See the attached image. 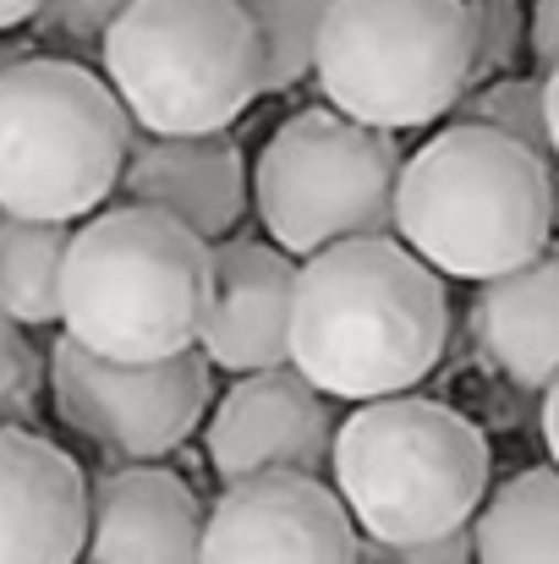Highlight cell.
Masks as SVG:
<instances>
[{
    "instance_id": "cell-1",
    "label": "cell",
    "mask_w": 559,
    "mask_h": 564,
    "mask_svg": "<svg viewBox=\"0 0 559 564\" xmlns=\"http://www.w3.org/2000/svg\"><path fill=\"white\" fill-rule=\"evenodd\" d=\"M450 340L444 274L395 236L335 241L297 269L291 368L330 400L406 394L439 368Z\"/></svg>"
},
{
    "instance_id": "cell-2",
    "label": "cell",
    "mask_w": 559,
    "mask_h": 564,
    "mask_svg": "<svg viewBox=\"0 0 559 564\" xmlns=\"http://www.w3.org/2000/svg\"><path fill=\"white\" fill-rule=\"evenodd\" d=\"M549 160L494 127L450 121L400 160L395 236L444 280H494L538 258L555 236Z\"/></svg>"
},
{
    "instance_id": "cell-3",
    "label": "cell",
    "mask_w": 559,
    "mask_h": 564,
    "mask_svg": "<svg viewBox=\"0 0 559 564\" xmlns=\"http://www.w3.org/2000/svg\"><path fill=\"white\" fill-rule=\"evenodd\" d=\"M214 302V241L182 219L121 203L72 225L61 269V329L116 362L192 351Z\"/></svg>"
},
{
    "instance_id": "cell-4",
    "label": "cell",
    "mask_w": 559,
    "mask_h": 564,
    "mask_svg": "<svg viewBox=\"0 0 559 564\" xmlns=\"http://www.w3.org/2000/svg\"><path fill=\"white\" fill-rule=\"evenodd\" d=\"M488 438L455 405L428 394H378L335 427L330 488L363 538L422 543L472 527L488 499Z\"/></svg>"
},
{
    "instance_id": "cell-5",
    "label": "cell",
    "mask_w": 559,
    "mask_h": 564,
    "mask_svg": "<svg viewBox=\"0 0 559 564\" xmlns=\"http://www.w3.org/2000/svg\"><path fill=\"white\" fill-rule=\"evenodd\" d=\"M99 72L138 132H230L264 94V39L236 0H127Z\"/></svg>"
},
{
    "instance_id": "cell-6",
    "label": "cell",
    "mask_w": 559,
    "mask_h": 564,
    "mask_svg": "<svg viewBox=\"0 0 559 564\" xmlns=\"http://www.w3.org/2000/svg\"><path fill=\"white\" fill-rule=\"evenodd\" d=\"M127 143L132 116L83 61L33 50L0 72V208L88 219L121 187Z\"/></svg>"
},
{
    "instance_id": "cell-7",
    "label": "cell",
    "mask_w": 559,
    "mask_h": 564,
    "mask_svg": "<svg viewBox=\"0 0 559 564\" xmlns=\"http://www.w3.org/2000/svg\"><path fill=\"white\" fill-rule=\"evenodd\" d=\"M313 77L363 127H433L472 88L466 0H330Z\"/></svg>"
},
{
    "instance_id": "cell-8",
    "label": "cell",
    "mask_w": 559,
    "mask_h": 564,
    "mask_svg": "<svg viewBox=\"0 0 559 564\" xmlns=\"http://www.w3.org/2000/svg\"><path fill=\"white\" fill-rule=\"evenodd\" d=\"M400 160L395 132L363 127L335 105L286 116L252 160L264 236L291 258H313L352 236H395Z\"/></svg>"
},
{
    "instance_id": "cell-9",
    "label": "cell",
    "mask_w": 559,
    "mask_h": 564,
    "mask_svg": "<svg viewBox=\"0 0 559 564\" xmlns=\"http://www.w3.org/2000/svg\"><path fill=\"white\" fill-rule=\"evenodd\" d=\"M50 405L72 438L110 466H149L176 455L214 405V368L192 346L160 362H116L77 346L66 329L50 346Z\"/></svg>"
},
{
    "instance_id": "cell-10",
    "label": "cell",
    "mask_w": 559,
    "mask_h": 564,
    "mask_svg": "<svg viewBox=\"0 0 559 564\" xmlns=\"http://www.w3.org/2000/svg\"><path fill=\"white\" fill-rule=\"evenodd\" d=\"M363 532L330 477L264 471L219 482L203 516V564H357Z\"/></svg>"
},
{
    "instance_id": "cell-11",
    "label": "cell",
    "mask_w": 559,
    "mask_h": 564,
    "mask_svg": "<svg viewBox=\"0 0 559 564\" xmlns=\"http://www.w3.org/2000/svg\"><path fill=\"white\" fill-rule=\"evenodd\" d=\"M335 400L308 383L291 362L241 373L203 416L208 471L219 482L264 477V471H308L330 477L335 455Z\"/></svg>"
},
{
    "instance_id": "cell-12",
    "label": "cell",
    "mask_w": 559,
    "mask_h": 564,
    "mask_svg": "<svg viewBox=\"0 0 559 564\" xmlns=\"http://www.w3.org/2000/svg\"><path fill=\"white\" fill-rule=\"evenodd\" d=\"M297 258L258 236L214 241V302L197 335V351L219 373H258L291 362V307H297Z\"/></svg>"
},
{
    "instance_id": "cell-13",
    "label": "cell",
    "mask_w": 559,
    "mask_h": 564,
    "mask_svg": "<svg viewBox=\"0 0 559 564\" xmlns=\"http://www.w3.org/2000/svg\"><path fill=\"white\" fill-rule=\"evenodd\" d=\"M208 505L171 466H110L88 482V538L77 564H203Z\"/></svg>"
},
{
    "instance_id": "cell-14",
    "label": "cell",
    "mask_w": 559,
    "mask_h": 564,
    "mask_svg": "<svg viewBox=\"0 0 559 564\" xmlns=\"http://www.w3.org/2000/svg\"><path fill=\"white\" fill-rule=\"evenodd\" d=\"M83 538V466L33 427H0V564H77Z\"/></svg>"
},
{
    "instance_id": "cell-15",
    "label": "cell",
    "mask_w": 559,
    "mask_h": 564,
    "mask_svg": "<svg viewBox=\"0 0 559 564\" xmlns=\"http://www.w3.org/2000/svg\"><path fill=\"white\" fill-rule=\"evenodd\" d=\"M116 192L127 203H143V208H160V214L182 219L186 230H197L203 241H219L247 214L252 171H247V154L236 149L230 132L160 138V132H138L132 127Z\"/></svg>"
},
{
    "instance_id": "cell-16",
    "label": "cell",
    "mask_w": 559,
    "mask_h": 564,
    "mask_svg": "<svg viewBox=\"0 0 559 564\" xmlns=\"http://www.w3.org/2000/svg\"><path fill=\"white\" fill-rule=\"evenodd\" d=\"M477 346L488 362L522 389H549L559 378V247L549 241L510 274L483 280L477 307Z\"/></svg>"
},
{
    "instance_id": "cell-17",
    "label": "cell",
    "mask_w": 559,
    "mask_h": 564,
    "mask_svg": "<svg viewBox=\"0 0 559 564\" xmlns=\"http://www.w3.org/2000/svg\"><path fill=\"white\" fill-rule=\"evenodd\" d=\"M472 564H559V466H533L483 499Z\"/></svg>"
},
{
    "instance_id": "cell-18",
    "label": "cell",
    "mask_w": 559,
    "mask_h": 564,
    "mask_svg": "<svg viewBox=\"0 0 559 564\" xmlns=\"http://www.w3.org/2000/svg\"><path fill=\"white\" fill-rule=\"evenodd\" d=\"M72 225L0 208V318L17 329L61 324V269Z\"/></svg>"
},
{
    "instance_id": "cell-19",
    "label": "cell",
    "mask_w": 559,
    "mask_h": 564,
    "mask_svg": "<svg viewBox=\"0 0 559 564\" xmlns=\"http://www.w3.org/2000/svg\"><path fill=\"white\" fill-rule=\"evenodd\" d=\"M247 11V22L264 39V94H280L291 83H302L313 72L319 55V33L330 17V0H236Z\"/></svg>"
},
{
    "instance_id": "cell-20",
    "label": "cell",
    "mask_w": 559,
    "mask_h": 564,
    "mask_svg": "<svg viewBox=\"0 0 559 564\" xmlns=\"http://www.w3.org/2000/svg\"><path fill=\"white\" fill-rule=\"evenodd\" d=\"M450 121H472V127H494L527 149L549 154V121H544V77H494L483 88H466L461 105L450 110Z\"/></svg>"
},
{
    "instance_id": "cell-21",
    "label": "cell",
    "mask_w": 559,
    "mask_h": 564,
    "mask_svg": "<svg viewBox=\"0 0 559 564\" xmlns=\"http://www.w3.org/2000/svg\"><path fill=\"white\" fill-rule=\"evenodd\" d=\"M472 22V88L516 72L527 50V6L522 0H466Z\"/></svg>"
},
{
    "instance_id": "cell-22",
    "label": "cell",
    "mask_w": 559,
    "mask_h": 564,
    "mask_svg": "<svg viewBox=\"0 0 559 564\" xmlns=\"http://www.w3.org/2000/svg\"><path fill=\"white\" fill-rule=\"evenodd\" d=\"M121 11H127V0H39V11L28 17V39L39 50L94 55Z\"/></svg>"
},
{
    "instance_id": "cell-23",
    "label": "cell",
    "mask_w": 559,
    "mask_h": 564,
    "mask_svg": "<svg viewBox=\"0 0 559 564\" xmlns=\"http://www.w3.org/2000/svg\"><path fill=\"white\" fill-rule=\"evenodd\" d=\"M44 400V362L28 329L0 318V427H33Z\"/></svg>"
},
{
    "instance_id": "cell-24",
    "label": "cell",
    "mask_w": 559,
    "mask_h": 564,
    "mask_svg": "<svg viewBox=\"0 0 559 564\" xmlns=\"http://www.w3.org/2000/svg\"><path fill=\"white\" fill-rule=\"evenodd\" d=\"M357 564H472V527L444 532V538H422V543H384V538H363Z\"/></svg>"
},
{
    "instance_id": "cell-25",
    "label": "cell",
    "mask_w": 559,
    "mask_h": 564,
    "mask_svg": "<svg viewBox=\"0 0 559 564\" xmlns=\"http://www.w3.org/2000/svg\"><path fill=\"white\" fill-rule=\"evenodd\" d=\"M527 50H533L538 72H555L559 66V0H533V11H527Z\"/></svg>"
},
{
    "instance_id": "cell-26",
    "label": "cell",
    "mask_w": 559,
    "mask_h": 564,
    "mask_svg": "<svg viewBox=\"0 0 559 564\" xmlns=\"http://www.w3.org/2000/svg\"><path fill=\"white\" fill-rule=\"evenodd\" d=\"M544 121H549V154L559 160V66L544 72Z\"/></svg>"
},
{
    "instance_id": "cell-27",
    "label": "cell",
    "mask_w": 559,
    "mask_h": 564,
    "mask_svg": "<svg viewBox=\"0 0 559 564\" xmlns=\"http://www.w3.org/2000/svg\"><path fill=\"white\" fill-rule=\"evenodd\" d=\"M544 444H549V460L559 466V378L544 389Z\"/></svg>"
},
{
    "instance_id": "cell-28",
    "label": "cell",
    "mask_w": 559,
    "mask_h": 564,
    "mask_svg": "<svg viewBox=\"0 0 559 564\" xmlns=\"http://www.w3.org/2000/svg\"><path fill=\"white\" fill-rule=\"evenodd\" d=\"M39 11V0H0V33L11 28H28V17Z\"/></svg>"
},
{
    "instance_id": "cell-29",
    "label": "cell",
    "mask_w": 559,
    "mask_h": 564,
    "mask_svg": "<svg viewBox=\"0 0 559 564\" xmlns=\"http://www.w3.org/2000/svg\"><path fill=\"white\" fill-rule=\"evenodd\" d=\"M39 44L33 39H17V33H0V72L11 66V61H22V55H33Z\"/></svg>"
}]
</instances>
